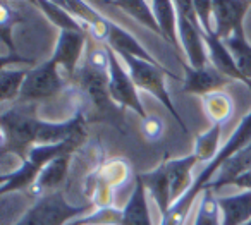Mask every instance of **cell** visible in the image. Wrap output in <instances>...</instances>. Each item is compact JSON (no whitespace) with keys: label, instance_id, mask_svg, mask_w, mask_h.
<instances>
[{"label":"cell","instance_id":"obj_1","mask_svg":"<svg viewBox=\"0 0 251 225\" xmlns=\"http://www.w3.org/2000/svg\"><path fill=\"white\" fill-rule=\"evenodd\" d=\"M250 143H251V112L246 115V117H243L239 127L234 131V134L229 138V141L220 148V151H219V155L215 156V160L206 163L203 172L195 179L191 189H189L181 200L176 201V203L171 206V210L162 217L160 225H184L189 217V213H191L193 203L196 201L198 194L212 182L220 167H222L230 156H234L237 151H241L244 146L250 145Z\"/></svg>","mask_w":251,"mask_h":225},{"label":"cell","instance_id":"obj_2","mask_svg":"<svg viewBox=\"0 0 251 225\" xmlns=\"http://www.w3.org/2000/svg\"><path fill=\"white\" fill-rule=\"evenodd\" d=\"M0 124L4 132V141H2L4 153H16L25 162L31 148L36 146L42 121H38L31 112L25 110L23 107H12L11 110L2 114Z\"/></svg>","mask_w":251,"mask_h":225},{"label":"cell","instance_id":"obj_3","mask_svg":"<svg viewBox=\"0 0 251 225\" xmlns=\"http://www.w3.org/2000/svg\"><path fill=\"white\" fill-rule=\"evenodd\" d=\"M90 210L91 204H69L62 191H57L33 201L31 208L12 225H66L71 220H77V217Z\"/></svg>","mask_w":251,"mask_h":225},{"label":"cell","instance_id":"obj_4","mask_svg":"<svg viewBox=\"0 0 251 225\" xmlns=\"http://www.w3.org/2000/svg\"><path fill=\"white\" fill-rule=\"evenodd\" d=\"M117 57L126 64L127 73H129L134 86L153 95L162 105H165V108L171 112L172 117H174L176 121H179L181 127L186 131L184 122H182L181 115H179L177 110L174 108V103H172L171 97H169V93H167V88H165L164 74H171V73L164 71V67H162L160 64L148 62V60L138 59V57L127 55V53H117ZM171 76H174V74H171Z\"/></svg>","mask_w":251,"mask_h":225},{"label":"cell","instance_id":"obj_5","mask_svg":"<svg viewBox=\"0 0 251 225\" xmlns=\"http://www.w3.org/2000/svg\"><path fill=\"white\" fill-rule=\"evenodd\" d=\"M177 9V29L179 42H181L188 62L193 69H201L208 66V53L205 49V40L201 35V28L196 19L193 2H176Z\"/></svg>","mask_w":251,"mask_h":225},{"label":"cell","instance_id":"obj_6","mask_svg":"<svg viewBox=\"0 0 251 225\" xmlns=\"http://www.w3.org/2000/svg\"><path fill=\"white\" fill-rule=\"evenodd\" d=\"M108 52V95L110 98L119 103L121 107L134 110L141 119L147 117L143 105L138 97V88L134 86L129 73H126L124 67L121 66V59L112 49L107 47Z\"/></svg>","mask_w":251,"mask_h":225},{"label":"cell","instance_id":"obj_7","mask_svg":"<svg viewBox=\"0 0 251 225\" xmlns=\"http://www.w3.org/2000/svg\"><path fill=\"white\" fill-rule=\"evenodd\" d=\"M59 66L52 59L38 67H31L26 76L25 86L16 101L18 103H29V101L45 100L57 95L64 88V81L59 76Z\"/></svg>","mask_w":251,"mask_h":225},{"label":"cell","instance_id":"obj_8","mask_svg":"<svg viewBox=\"0 0 251 225\" xmlns=\"http://www.w3.org/2000/svg\"><path fill=\"white\" fill-rule=\"evenodd\" d=\"M251 2H213V33L217 38L227 40L234 33L244 31L243 23Z\"/></svg>","mask_w":251,"mask_h":225},{"label":"cell","instance_id":"obj_9","mask_svg":"<svg viewBox=\"0 0 251 225\" xmlns=\"http://www.w3.org/2000/svg\"><path fill=\"white\" fill-rule=\"evenodd\" d=\"M86 47H88V33L60 31L52 60L59 67H64L66 73L73 77L76 76V69L81 57H83V53H86Z\"/></svg>","mask_w":251,"mask_h":225},{"label":"cell","instance_id":"obj_10","mask_svg":"<svg viewBox=\"0 0 251 225\" xmlns=\"http://www.w3.org/2000/svg\"><path fill=\"white\" fill-rule=\"evenodd\" d=\"M201 35H203V40H205L206 50H208L210 66L215 67L222 76L229 77V79H232V81H241V83L246 84V86L251 90V81H248L246 77H243V74L239 73L232 55H230V52L227 50L226 43H224L220 38H217L213 31L206 33L201 29Z\"/></svg>","mask_w":251,"mask_h":225},{"label":"cell","instance_id":"obj_11","mask_svg":"<svg viewBox=\"0 0 251 225\" xmlns=\"http://www.w3.org/2000/svg\"><path fill=\"white\" fill-rule=\"evenodd\" d=\"M232 79L222 76L213 66H205L201 69H193V67H186V79H184V93L198 95V97H205V95L215 93L226 88Z\"/></svg>","mask_w":251,"mask_h":225},{"label":"cell","instance_id":"obj_12","mask_svg":"<svg viewBox=\"0 0 251 225\" xmlns=\"http://www.w3.org/2000/svg\"><path fill=\"white\" fill-rule=\"evenodd\" d=\"M67 172H69V155L59 156V158L52 160L49 165H45L42 169V172L38 174V177L31 184L28 193L35 200L47 196V194L57 193L59 187L62 186V182L66 180Z\"/></svg>","mask_w":251,"mask_h":225},{"label":"cell","instance_id":"obj_13","mask_svg":"<svg viewBox=\"0 0 251 225\" xmlns=\"http://www.w3.org/2000/svg\"><path fill=\"white\" fill-rule=\"evenodd\" d=\"M196 163H200V160L196 158L195 153L184 156V158L172 160V162L164 163L165 172H167L169 186H171V194H172V204L177 200H181L189 189H191V172L195 169Z\"/></svg>","mask_w":251,"mask_h":225},{"label":"cell","instance_id":"obj_14","mask_svg":"<svg viewBox=\"0 0 251 225\" xmlns=\"http://www.w3.org/2000/svg\"><path fill=\"white\" fill-rule=\"evenodd\" d=\"M103 43L108 49L114 50L115 53H127V55H133V57H138V59L157 64L153 57L138 43V40L134 38V36H131L126 29H122L121 26L108 21V19H107V28H105Z\"/></svg>","mask_w":251,"mask_h":225},{"label":"cell","instance_id":"obj_15","mask_svg":"<svg viewBox=\"0 0 251 225\" xmlns=\"http://www.w3.org/2000/svg\"><path fill=\"white\" fill-rule=\"evenodd\" d=\"M222 225H246L251 220V191L217 198Z\"/></svg>","mask_w":251,"mask_h":225},{"label":"cell","instance_id":"obj_16","mask_svg":"<svg viewBox=\"0 0 251 225\" xmlns=\"http://www.w3.org/2000/svg\"><path fill=\"white\" fill-rule=\"evenodd\" d=\"M121 224L119 225H153L150 217V208H148L147 189L140 177H136V184L131 193L129 200L126 203L124 210H121Z\"/></svg>","mask_w":251,"mask_h":225},{"label":"cell","instance_id":"obj_17","mask_svg":"<svg viewBox=\"0 0 251 225\" xmlns=\"http://www.w3.org/2000/svg\"><path fill=\"white\" fill-rule=\"evenodd\" d=\"M248 170H251V143L248 146H244L241 151H237L234 156H230V158L220 167L219 172H217L215 177H213V180L205 187V189L217 191L219 187L230 186L234 179L243 175V174L248 172Z\"/></svg>","mask_w":251,"mask_h":225},{"label":"cell","instance_id":"obj_18","mask_svg":"<svg viewBox=\"0 0 251 225\" xmlns=\"http://www.w3.org/2000/svg\"><path fill=\"white\" fill-rule=\"evenodd\" d=\"M77 81L81 83V88L84 93L91 98L97 107L105 108V105L110 100L108 95V74L100 73V71L90 67L86 62H83V67L77 73Z\"/></svg>","mask_w":251,"mask_h":225},{"label":"cell","instance_id":"obj_19","mask_svg":"<svg viewBox=\"0 0 251 225\" xmlns=\"http://www.w3.org/2000/svg\"><path fill=\"white\" fill-rule=\"evenodd\" d=\"M143 182L145 189L150 191L151 198L157 203L158 210H160L162 217L171 210L172 206V194H171V186H169L167 172H165V165L162 163L158 169L151 170V172L141 174L138 175Z\"/></svg>","mask_w":251,"mask_h":225},{"label":"cell","instance_id":"obj_20","mask_svg":"<svg viewBox=\"0 0 251 225\" xmlns=\"http://www.w3.org/2000/svg\"><path fill=\"white\" fill-rule=\"evenodd\" d=\"M151 11L157 18L158 28L162 31V38L169 40L176 49H179V29H177V9L176 2H164V0H155L150 2Z\"/></svg>","mask_w":251,"mask_h":225},{"label":"cell","instance_id":"obj_21","mask_svg":"<svg viewBox=\"0 0 251 225\" xmlns=\"http://www.w3.org/2000/svg\"><path fill=\"white\" fill-rule=\"evenodd\" d=\"M203 101V110H205L206 117L213 122V124L222 125L226 121H229V117L232 115L234 103L232 98L227 93H224L222 90L215 91V93H210L201 97Z\"/></svg>","mask_w":251,"mask_h":225},{"label":"cell","instance_id":"obj_22","mask_svg":"<svg viewBox=\"0 0 251 225\" xmlns=\"http://www.w3.org/2000/svg\"><path fill=\"white\" fill-rule=\"evenodd\" d=\"M110 7H117L121 9L122 12H126L127 16L134 19V21L141 23L145 28L151 29L155 31L157 35L162 36V31L158 28V23L157 18H155L153 11H151V5L150 2H138V0H126V2H108Z\"/></svg>","mask_w":251,"mask_h":225},{"label":"cell","instance_id":"obj_23","mask_svg":"<svg viewBox=\"0 0 251 225\" xmlns=\"http://www.w3.org/2000/svg\"><path fill=\"white\" fill-rule=\"evenodd\" d=\"M227 50L232 55L234 62H236L239 73L243 74V77H246L248 81H251V45L248 43L244 31L234 33L227 40H224Z\"/></svg>","mask_w":251,"mask_h":225},{"label":"cell","instance_id":"obj_24","mask_svg":"<svg viewBox=\"0 0 251 225\" xmlns=\"http://www.w3.org/2000/svg\"><path fill=\"white\" fill-rule=\"evenodd\" d=\"M31 67H23V69H9L2 66L0 71V100L2 101H16L21 95L25 86L26 76H28Z\"/></svg>","mask_w":251,"mask_h":225},{"label":"cell","instance_id":"obj_25","mask_svg":"<svg viewBox=\"0 0 251 225\" xmlns=\"http://www.w3.org/2000/svg\"><path fill=\"white\" fill-rule=\"evenodd\" d=\"M40 9L43 11V14L50 19L55 26H59L60 31H81L88 33V26H84L83 23H79L76 18L69 14L66 9L60 7L57 2H36Z\"/></svg>","mask_w":251,"mask_h":225},{"label":"cell","instance_id":"obj_26","mask_svg":"<svg viewBox=\"0 0 251 225\" xmlns=\"http://www.w3.org/2000/svg\"><path fill=\"white\" fill-rule=\"evenodd\" d=\"M220 132H222V125L213 124L206 132H203L195 145V155L200 162H212L215 156L219 155V141H220Z\"/></svg>","mask_w":251,"mask_h":225},{"label":"cell","instance_id":"obj_27","mask_svg":"<svg viewBox=\"0 0 251 225\" xmlns=\"http://www.w3.org/2000/svg\"><path fill=\"white\" fill-rule=\"evenodd\" d=\"M195 225H222L220 208L217 200L213 198V191H203L198 203V210H196Z\"/></svg>","mask_w":251,"mask_h":225},{"label":"cell","instance_id":"obj_28","mask_svg":"<svg viewBox=\"0 0 251 225\" xmlns=\"http://www.w3.org/2000/svg\"><path fill=\"white\" fill-rule=\"evenodd\" d=\"M196 12V19L203 31H213V2H193Z\"/></svg>","mask_w":251,"mask_h":225},{"label":"cell","instance_id":"obj_29","mask_svg":"<svg viewBox=\"0 0 251 225\" xmlns=\"http://www.w3.org/2000/svg\"><path fill=\"white\" fill-rule=\"evenodd\" d=\"M141 132L148 141H157L164 134V122L155 115H147L141 122Z\"/></svg>","mask_w":251,"mask_h":225},{"label":"cell","instance_id":"obj_30","mask_svg":"<svg viewBox=\"0 0 251 225\" xmlns=\"http://www.w3.org/2000/svg\"><path fill=\"white\" fill-rule=\"evenodd\" d=\"M230 186H236V187L244 189V191H251V170H248V172H244L243 175H239L237 179H234Z\"/></svg>","mask_w":251,"mask_h":225},{"label":"cell","instance_id":"obj_31","mask_svg":"<svg viewBox=\"0 0 251 225\" xmlns=\"http://www.w3.org/2000/svg\"><path fill=\"white\" fill-rule=\"evenodd\" d=\"M246 225H251V220H250V222H248V224H246Z\"/></svg>","mask_w":251,"mask_h":225}]
</instances>
